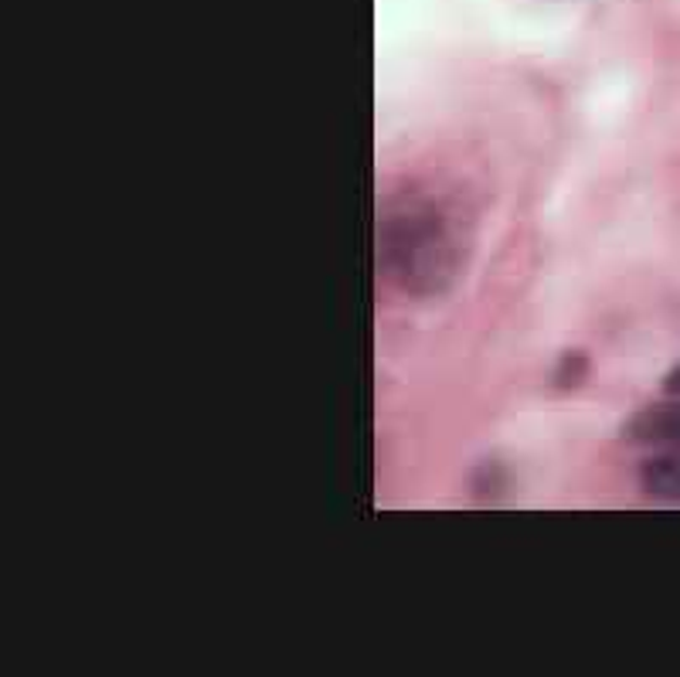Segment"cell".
<instances>
[{
	"instance_id": "3",
	"label": "cell",
	"mask_w": 680,
	"mask_h": 677,
	"mask_svg": "<svg viewBox=\"0 0 680 677\" xmlns=\"http://www.w3.org/2000/svg\"><path fill=\"white\" fill-rule=\"evenodd\" d=\"M643 494L660 504H680V446L657 449L640 470Z\"/></svg>"
},
{
	"instance_id": "1",
	"label": "cell",
	"mask_w": 680,
	"mask_h": 677,
	"mask_svg": "<svg viewBox=\"0 0 680 677\" xmlns=\"http://www.w3.org/2000/svg\"><path fill=\"white\" fill-rule=\"evenodd\" d=\"M460 235L452 218L429 197L392 208L377 225V263L398 290L415 296L442 293L460 272Z\"/></svg>"
},
{
	"instance_id": "4",
	"label": "cell",
	"mask_w": 680,
	"mask_h": 677,
	"mask_svg": "<svg viewBox=\"0 0 680 677\" xmlns=\"http://www.w3.org/2000/svg\"><path fill=\"white\" fill-rule=\"evenodd\" d=\"M664 392H667V395H677V392H680V361L670 368V374L664 379Z\"/></svg>"
},
{
	"instance_id": "2",
	"label": "cell",
	"mask_w": 680,
	"mask_h": 677,
	"mask_svg": "<svg viewBox=\"0 0 680 677\" xmlns=\"http://www.w3.org/2000/svg\"><path fill=\"white\" fill-rule=\"evenodd\" d=\"M626 436L640 446H650V449L680 446V392L667 395L657 406L637 412L626 422Z\"/></svg>"
}]
</instances>
